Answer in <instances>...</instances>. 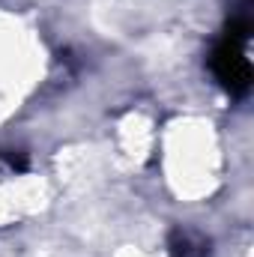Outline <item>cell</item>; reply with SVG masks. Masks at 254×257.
<instances>
[{
  "label": "cell",
  "instance_id": "1",
  "mask_svg": "<svg viewBox=\"0 0 254 257\" xmlns=\"http://www.w3.org/2000/svg\"><path fill=\"white\" fill-rule=\"evenodd\" d=\"M248 39H251V12H230L221 39L209 51V72H212V78L233 99H242L251 90Z\"/></svg>",
  "mask_w": 254,
  "mask_h": 257
},
{
  "label": "cell",
  "instance_id": "2",
  "mask_svg": "<svg viewBox=\"0 0 254 257\" xmlns=\"http://www.w3.org/2000/svg\"><path fill=\"white\" fill-rule=\"evenodd\" d=\"M206 245L203 242H194L189 233H174V239H171V254L174 257H203Z\"/></svg>",
  "mask_w": 254,
  "mask_h": 257
}]
</instances>
